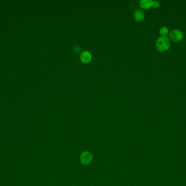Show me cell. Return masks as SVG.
<instances>
[{"instance_id":"obj_1","label":"cell","mask_w":186,"mask_h":186,"mask_svg":"<svg viewBox=\"0 0 186 186\" xmlns=\"http://www.w3.org/2000/svg\"><path fill=\"white\" fill-rule=\"evenodd\" d=\"M170 40L166 36H161L157 39L156 44V48L159 51L163 52L168 50L170 47Z\"/></svg>"},{"instance_id":"obj_5","label":"cell","mask_w":186,"mask_h":186,"mask_svg":"<svg viewBox=\"0 0 186 186\" xmlns=\"http://www.w3.org/2000/svg\"><path fill=\"white\" fill-rule=\"evenodd\" d=\"M153 1L151 0H141L139 2L141 7L144 10H148L152 7Z\"/></svg>"},{"instance_id":"obj_6","label":"cell","mask_w":186,"mask_h":186,"mask_svg":"<svg viewBox=\"0 0 186 186\" xmlns=\"http://www.w3.org/2000/svg\"><path fill=\"white\" fill-rule=\"evenodd\" d=\"M160 33L162 36H166L169 34V29L166 27H162L160 29Z\"/></svg>"},{"instance_id":"obj_2","label":"cell","mask_w":186,"mask_h":186,"mask_svg":"<svg viewBox=\"0 0 186 186\" xmlns=\"http://www.w3.org/2000/svg\"><path fill=\"white\" fill-rule=\"evenodd\" d=\"M169 37L173 41L179 42L183 39L184 34L180 29H172L169 33Z\"/></svg>"},{"instance_id":"obj_7","label":"cell","mask_w":186,"mask_h":186,"mask_svg":"<svg viewBox=\"0 0 186 186\" xmlns=\"http://www.w3.org/2000/svg\"><path fill=\"white\" fill-rule=\"evenodd\" d=\"M160 5V3L158 1H154L152 2V7H155V8H157L158 7H159Z\"/></svg>"},{"instance_id":"obj_4","label":"cell","mask_w":186,"mask_h":186,"mask_svg":"<svg viewBox=\"0 0 186 186\" xmlns=\"http://www.w3.org/2000/svg\"><path fill=\"white\" fill-rule=\"evenodd\" d=\"M144 18H145V15L143 11H142V10H138L135 11L134 13V18L137 22L138 23L142 22L144 19Z\"/></svg>"},{"instance_id":"obj_3","label":"cell","mask_w":186,"mask_h":186,"mask_svg":"<svg viewBox=\"0 0 186 186\" xmlns=\"http://www.w3.org/2000/svg\"><path fill=\"white\" fill-rule=\"evenodd\" d=\"M92 59V54L87 50L83 51L80 55V59L84 64H88Z\"/></svg>"}]
</instances>
